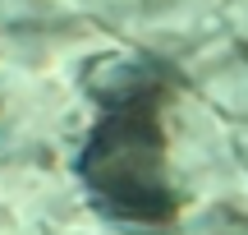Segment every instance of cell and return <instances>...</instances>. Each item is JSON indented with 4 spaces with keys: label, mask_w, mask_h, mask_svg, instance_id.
<instances>
[{
    "label": "cell",
    "mask_w": 248,
    "mask_h": 235,
    "mask_svg": "<svg viewBox=\"0 0 248 235\" xmlns=\"http://www.w3.org/2000/svg\"><path fill=\"white\" fill-rule=\"evenodd\" d=\"M166 74L124 65L97 88V120L78 152V175L97 212L120 226H175L179 194L166 152Z\"/></svg>",
    "instance_id": "1"
}]
</instances>
